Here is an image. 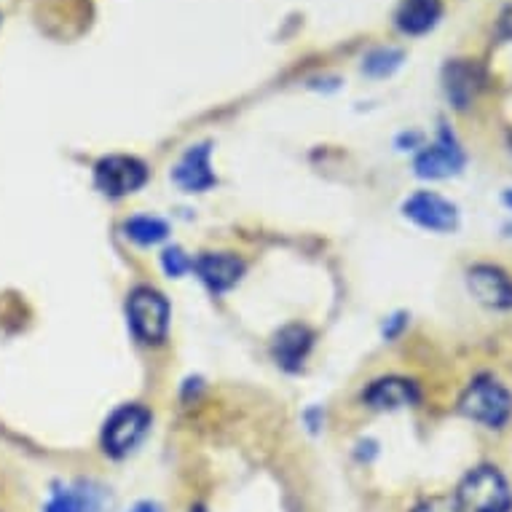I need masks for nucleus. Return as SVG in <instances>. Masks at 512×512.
<instances>
[{
  "instance_id": "nucleus-12",
  "label": "nucleus",
  "mask_w": 512,
  "mask_h": 512,
  "mask_svg": "<svg viewBox=\"0 0 512 512\" xmlns=\"http://www.w3.org/2000/svg\"><path fill=\"white\" fill-rule=\"evenodd\" d=\"M172 180L188 194H199V191L212 188L215 172H212L210 164V145H194L185 153L183 159L177 161V167L172 169Z\"/></svg>"
},
{
  "instance_id": "nucleus-9",
  "label": "nucleus",
  "mask_w": 512,
  "mask_h": 512,
  "mask_svg": "<svg viewBox=\"0 0 512 512\" xmlns=\"http://www.w3.org/2000/svg\"><path fill=\"white\" fill-rule=\"evenodd\" d=\"M443 89L456 110H467L483 89V70L475 59H454L443 70Z\"/></svg>"
},
{
  "instance_id": "nucleus-19",
  "label": "nucleus",
  "mask_w": 512,
  "mask_h": 512,
  "mask_svg": "<svg viewBox=\"0 0 512 512\" xmlns=\"http://www.w3.org/2000/svg\"><path fill=\"white\" fill-rule=\"evenodd\" d=\"M413 512H464L456 502V496H429L413 507Z\"/></svg>"
},
{
  "instance_id": "nucleus-6",
  "label": "nucleus",
  "mask_w": 512,
  "mask_h": 512,
  "mask_svg": "<svg viewBox=\"0 0 512 512\" xmlns=\"http://www.w3.org/2000/svg\"><path fill=\"white\" fill-rule=\"evenodd\" d=\"M403 215L424 231H435V234H451L459 226L456 204H451L435 191H419L411 199H405Z\"/></svg>"
},
{
  "instance_id": "nucleus-24",
  "label": "nucleus",
  "mask_w": 512,
  "mask_h": 512,
  "mask_svg": "<svg viewBox=\"0 0 512 512\" xmlns=\"http://www.w3.org/2000/svg\"><path fill=\"white\" fill-rule=\"evenodd\" d=\"M196 512H199V510H196Z\"/></svg>"
},
{
  "instance_id": "nucleus-11",
  "label": "nucleus",
  "mask_w": 512,
  "mask_h": 512,
  "mask_svg": "<svg viewBox=\"0 0 512 512\" xmlns=\"http://www.w3.org/2000/svg\"><path fill=\"white\" fill-rule=\"evenodd\" d=\"M194 271L212 293H226L242 279L244 261L234 252H204L194 261Z\"/></svg>"
},
{
  "instance_id": "nucleus-1",
  "label": "nucleus",
  "mask_w": 512,
  "mask_h": 512,
  "mask_svg": "<svg viewBox=\"0 0 512 512\" xmlns=\"http://www.w3.org/2000/svg\"><path fill=\"white\" fill-rule=\"evenodd\" d=\"M456 502L464 512H510L512 488L496 467L483 464L464 475L456 488Z\"/></svg>"
},
{
  "instance_id": "nucleus-20",
  "label": "nucleus",
  "mask_w": 512,
  "mask_h": 512,
  "mask_svg": "<svg viewBox=\"0 0 512 512\" xmlns=\"http://www.w3.org/2000/svg\"><path fill=\"white\" fill-rule=\"evenodd\" d=\"M129 512H164V510H161L159 502H148V499H145V502L132 504V510Z\"/></svg>"
},
{
  "instance_id": "nucleus-21",
  "label": "nucleus",
  "mask_w": 512,
  "mask_h": 512,
  "mask_svg": "<svg viewBox=\"0 0 512 512\" xmlns=\"http://www.w3.org/2000/svg\"><path fill=\"white\" fill-rule=\"evenodd\" d=\"M403 325H405L403 314H397V317H392V325H389V330H384V336H387V338H395V336H397V330L403 328Z\"/></svg>"
},
{
  "instance_id": "nucleus-8",
  "label": "nucleus",
  "mask_w": 512,
  "mask_h": 512,
  "mask_svg": "<svg viewBox=\"0 0 512 512\" xmlns=\"http://www.w3.org/2000/svg\"><path fill=\"white\" fill-rule=\"evenodd\" d=\"M467 287L472 298L488 309H512V279L499 266L478 263L467 271Z\"/></svg>"
},
{
  "instance_id": "nucleus-2",
  "label": "nucleus",
  "mask_w": 512,
  "mask_h": 512,
  "mask_svg": "<svg viewBox=\"0 0 512 512\" xmlns=\"http://www.w3.org/2000/svg\"><path fill=\"white\" fill-rule=\"evenodd\" d=\"M459 413L488 429H502L512 416L510 389L491 376L475 378L470 387L464 389Z\"/></svg>"
},
{
  "instance_id": "nucleus-23",
  "label": "nucleus",
  "mask_w": 512,
  "mask_h": 512,
  "mask_svg": "<svg viewBox=\"0 0 512 512\" xmlns=\"http://www.w3.org/2000/svg\"><path fill=\"white\" fill-rule=\"evenodd\" d=\"M502 199H504V204H507V207H510V210H512V191H504Z\"/></svg>"
},
{
  "instance_id": "nucleus-3",
  "label": "nucleus",
  "mask_w": 512,
  "mask_h": 512,
  "mask_svg": "<svg viewBox=\"0 0 512 512\" xmlns=\"http://www.w3.org/2000/svg\"><path fill=\"white\" fill-rule=\"evenodd\" d=\"M129 325L143 344H161L169 333V301L153 287H137L126 301Z\"/></svg>"
},
{
  "instance_id": "nucleus-7",
  "label": "nucleus",
  "mask_w": 512,
  "mask_h": 512,
  "mask_svg": "<svg viewBox=\"0 0 512 512\" xmlns=\"http://www.w3.org/2000/svg\"><path fill=\"white\" fill-rule=\"evenodd\" d=\"M464 151L456 143L454 132L443 124L440 129V137H437L435 145H429L416 156V175L421 180H445V177H454L462 172L464 167Z\"/></svg>"
},
{
  "instance_id": "nucleus-10",
  "label": "nucleus",
  "mask_w": 512,
  "mask_h": 512,
  "mask_svg": "<svg viewBox=\"0 0 512 512\" xmlns=\"http://www.w3.org/2000/svg\"><path fill=\"white\" fill-rule=\"evenodd\" d=\"M419 387L408 381V378L400 376H387L376 378L365 392H362V400L373 411H397V408H411V405L419 403Z\"/></svg>"
},
{
  "instance_id": "nucleus-22",
  "label": "nucleus",
  "mask_w": 512,
  "mask_h": 512,
  "mask_svg": "<svg viewBox=\"0 0 512 512\" xmlns=\"http://www.w3.org/2000/svg\"><path fill=\"white\" fill-rule=\"evenodd\" d=\"M499 27H502V33L507 35V38H512V9H507L502 14V22H499Z\"/></svg>"
},
{
  "instance_id": "nucleus-16",
  "label": "nucleus",
  "mask_w": 512,
  "mask_h": 512,
  "mask_svg": "<svg viewBox=\"0 0 512 512\" xmlns=\"http://www.w3.org/2000/svg\"><path fill=\"white\" fill-rule=\"evenodd\" d=\"M126 236L132 242L143 244V247H151V244H159L167 239L169 226L161 218H151V215H137V218L126 220Z\"/></svg>"
},
{
  "instance_id": "nucleus-15",
  "label": "nucleus",
  "mask_w": 512,
  "mask_h": 512,
  "mask_svg": "<svg viewBox=\"0 0 512 512\" xmlns=\"http://www.w3.org/2000/svg\"><path fill=\"white\" fill-rule=\"evenodd\" d=\"M443 17V0H403L395 14L397 27L405 35H424Z\"/></svg>"
},
{
  "instance_id": "nucleus-14",
  "label": "nucleus",
  "mask_w": 512,
  "mask_h": 512,
  "mask_svg": "<svg viewBox=\"0 0 512 512\" xmlns=\"http://www.w3.org/2000/svg\"><path fill=\"white\" fill-rule=\"evenodd\" d=\"M43 512H102V494L86 483L57 486Z\"/></svg>"
},
{
  "instance_id": "nucleus-4",
  "label": "nucleus",
  "mask_w": 512,
  "mask_h": 512,
  "mask_svg": "<svg viewBox=\"0 0 512 512\" xmlns=\"http://www.w3.org/2000/svg\"><path fill=\"white\" fill-rule=\"evenodd\" d=\"M151 427V413L143 405H121L102 429V451L113 459L132 454L143 443L145 432Z\"/></svg>"
},
{
  "instance_id": "nucleus-13",
  "label": "nucleus",
  "mask_w": 512,
  "mask_h": 512,
  "mask_svg": "<svg viewBox=\"0 0 512 512\" xmlns=\"http://www.w3.org/2000/svg\"><path fill=\"white\" fill-rule=\"evenodd\" d=\"M314 333L306 325H287L274 338V360L285 370H298L309 357Z\"/></svg>"
},
{
  "instance_id": "nucleus-5",
  "label": "nucleus",
  "mask_w": 512,
  "mask_h": 512,
  "mask_svg": "<svg viewBox=\"0 0 512 512\" xmlns=\"http://www.w3.org/2000/svg\"><path fill=\"white\" fill-rule=\"evenodd\" d=\"M94 180H97V188L102 194L121 199V196L135 194L148 183V167L135 156L116 153V156H105L102 161H97Z\"/></svg>"
},
{
  "instance_id": "nucleus-18",
  "label": "nucleus",
  "mask_w": 512,
  "mask_h": 512,
  "mask_svg": "<svg viewBox=\"0 0 512 512\" xmlns=\"http://www.w3.org/2000/svg\"><path fill=\"white\" fill-rule=\"evenodd\" d=\"M161 266H164V271H167L169 277H183L185 271L194 269V261H191L180 247H169V250H164V255H161Z\"/></svg>"
},
{
  "instance_id": "nucleus-17",
  "label": "nucleus",
  "mask_w": 512,
  "mask_h": 512,
  "mask_svg": "<svg viewBox=\"0 0 512 512\" xmlns=\"http://www.w3.org/2000/svg\"><path fill=\"white\" fill-rule=\"evenodd\" d=\"M405 54L400 49H376L370 51L365 62H362V70L373 78H387L392 76L400 65H403Z\"/></svg>"
}]
</instances>
